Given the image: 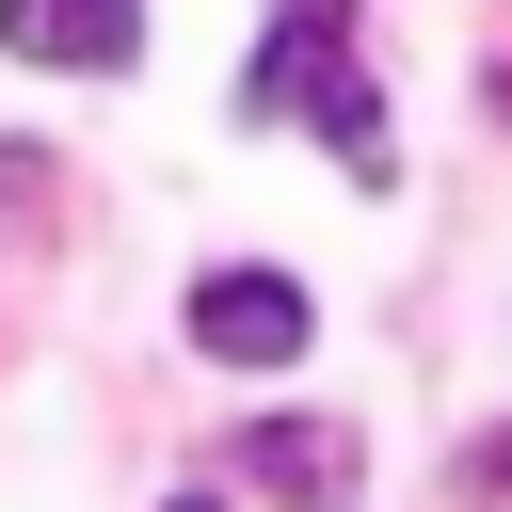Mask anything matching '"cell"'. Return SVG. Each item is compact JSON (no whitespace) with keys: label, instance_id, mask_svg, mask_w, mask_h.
I'll return each mask as SVG.
<instances>
[{"label":"cell","instance_id":"1","mask_svg":"<svg viewBox=\"0 0 512 512\" xmlns=\"http://www.w3.org/2000/svg\"><path fill=\"white\" fill-rule=\"evenodd\" d=\"M192 352H208V368H304V352H320V304H304L288 272H256V256H240V272H192Z\"/></svg>","mask_w":512,"mask_h":512},{"label":"cell","instance_id":"6","mask_svg":"<svg viewBox=\"0 0 512 512\" xmlns=\"http://www.w3.org/2000/svg\"><path fill=\"white\" fill-rule=\"evenodd\" d=\"M496 128H512V64H496Z\"/></svg>","mask_w":512,"mask_h":512},{"label":"cell","instance_id":"2","mask_svg":"<svg viewBox=\"0 0 512 512\" xmlns=\"http://www.w3.org/2000/svg\"><path fill=\"white\" fill-rule=\"evenodd\" d=\"M224 464H240L256 496H288V512H352V496H368V448H352V416H256Z\"/></svg>","mask_w":512,"mask_h":512},{"label":"cell","instance_id":"4","mask_svg":"<svg viewBox=\"0 0 512 512\" xmlns=\"http://www.w3.org/2000/svg\"><path fill=\"white\" fill-rule=\"evenodd\" d=\"M448 496H464V512H496V496H512V416H496L480 448H448Z\"/></svg>","mask_w":512,"mask_h":512},{"label":"cell","instance_id":"3","mask_svg":"<svg viewBox=\"0 0 512 512\" xmlns=\"http://www.w3.org/2000/svg\"><path fill=\"white\" fill-rule=\"evenodd\" d=\"M0 48L64 64V80H112V64H144V0H0Z\"/></svg>","mask_w":512,"mask_h":512},{"label":"cell","instance_id":"5","mask_svg":"<svg viewBox=\"0 0 512 512\" xmlns=\"http://www.w3.org/2000/svg\"><path fill=\"white\" fill-rule=\"evenodd\" d=\"M0 208H16V224L48 208V160H32V144H0Z\"/></svg>","mask_w":512,"mask_h":512},{"label":"cell","instance_id":"7","mask_svg":"<svg viewBox=\"0 0 512 512\" xmlns=\"http://www.w3.org/2000/svg\"><path fill=\"white\" fill-rule=\"evenodd\" d=\"M176 512H224V496H176Z\"/></svg>","mask_w":512,"mask_h":512}]
</instances>
